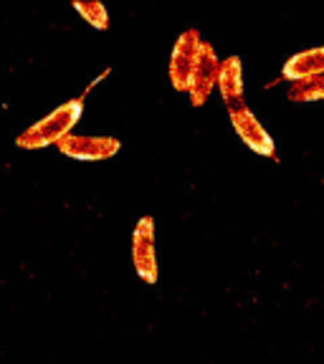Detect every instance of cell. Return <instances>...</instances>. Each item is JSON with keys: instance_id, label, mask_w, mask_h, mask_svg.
I'll use <instances>...</instances> for the list:
<instances>
[{"instance_id": "obj_1", "label": "cell", "mask_w": 324, "mask_h": 364, "mask_svg": "<svg viewBox=\"0 0 324 364\" xmlns=\"http://www.w3.org/2000/svg\"><path fill=\"white\" fill-rule=\"evenodd\" d=\"M81 114H84V99L63 102L51 114H46L43 119H38L26 132H21L16 144L21 149H41V147H48V144H58L63 136L71 134L76 122L81 119Z\"/></svg>"}, {"instance_id": "obj_2", "label": "cell", "mask_w": 324, "mask_h": 364, "mask_svg": "<svg viewBox=\"0 0 324 364\" xmlns=\"http://www.w3.org/2000/svg\"><path fill=\"white\" fill-rule=\"evenodd\" d=\"M200 48H203V38L195 28L182 31L175 41V48L170 53V63H167V74H170L172 89L175 91H188L190 81H193V71L198 66Z\"/></svg>"}, {"instance_id": "obj_3", "label": "cell", "mask_w": 324, "mask_h": 364, "mask_svg": "<svg viewBox=\"0 0 324 364\" xmlns=\"http://www.w3.org/2000/svg\"><path fill=\"white\" fill-rule=\"evenodd\" d=\"M63 157L81 159V162H99V159H112L120 154L122 142L117 136H91V134H66L56 144Z\"/></svg>"}, {"instance_id": "obj_4", "label": "cell", "mask_w": 324, "mask_h": 364, "mask_svg": "<svg viewBox=\"0 0 324 364\" xmlns=\"http://www.w3.org/2000/svg\"><path fill=\"white\" fill-rule=\"evenodd\" d=\"M132 263L145 284H157V250H155V220L140 218L132 235Z\"/></svg>"}, {"instance_id": "obj_5", "label": "cell", "mask_w": 324, "mask_h": 364, "mask_svg": "<svg viewBox=\"0 0 324 364\" xmlns=\"http://www.w3.org/2000/svg\"><path fill=\"white\" fill-rule=\"evenodd\" d=\"M228 117H231V124H234L236 134H239V139L246 144V147L254 149V152L261 154V157L276 159V144H273V136L263 129V124L258 122L256 114L249 109V104H246V107L234 109V112H228Z\"/></svg>"}, {"instance_id": "obj_6", "label": "cell", "mask_w": 324, "mask_h": 364, "mask_svg": "<svg viewBox=\"0 0 324 364\" xmlns=\"http://www.w3.org/2000/svg\"><path fill=\"white\" fill-rule=\"evenodd\" d=\"M218 74H221V58H218L216 48L208 41H203L198 66H195L193 81H190V89H188V97L193 107H203L211 99L213 89L218 86Z\"/></svg>"}, {"instance_id": "obj_7", "label": "cell", "mask_w": 324, "mask_h": 364, "mask_svg": "<svg viewBox=\"0 0 324 364\" xmlns=\"http://www.w3.org/2000/svg\"><path fill=\"white\" fill-rule=\"evenodd\" d=\"M218 91L226 104L228 112H234L239 107H246V94H244V63L239 56H228L221 61V74H218Z\"/></svg>"}, {"instance_id": "obj_8", "label": "cell", "mask_w": 324, "mask_h": 364, "mask_svg": "<svg viewBox=\"0 0 324 364\" xmlns=\"http://www.w3.org/2000/svg\"><path fill=\"white\" fill-rule=\"evenodd\" d=\"M281 76H284L289 84L291 81L312 79V76H324V46L294 53V56L284 63V68H281Z\"/></svg>"}, {"instance_id": "obj_9", "label": "cell", "mask_w": 324, "mask_h": 364, "mask_svg": "<svg viewBox=\"0 0 324 364\" xmlns=\"http://www.w3.org/2000/svg\"><path fill=\"white\" fill-rule=\"evenodd\" d=\"M286 99L296 104L324 102V76H312V79L291 81L286 89Z\"/></svg>"}, {"instance_id": "obj_10", "label": "cell", "mask_w": 324, "mask_h": 364, "mask_svg": "<svg viewBox=\"0 0 324 364\" xmlns=\"http://www.w3.org/2000/svg\"><path fill=\"white\" fill-rule=\"evenodd\" d=\"M74 11L97 31L109 28V13L102 3H74Z\"/></svg>"}]
</instances>
